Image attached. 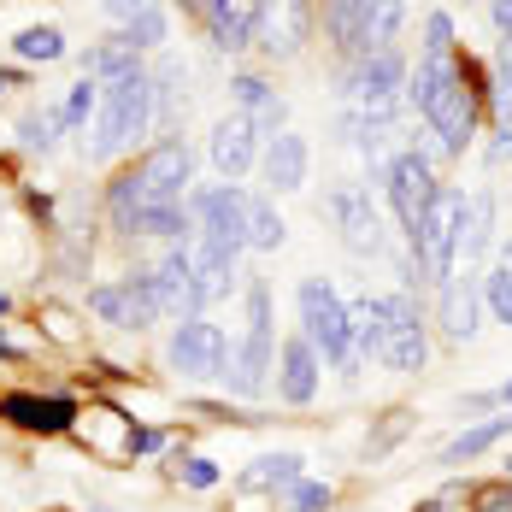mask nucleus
I'll return each mask as SVG.
<instances>
[{
	"mask_svg": "<svg viewBox=\"0 0 512 512\" xmlns=\"http://www.w3.org/2000/svg\"><path fill=\"white\" fill-rule=\"evenodd\" d=\"M483 307L495 312V324H507V330H512V271H507V265L483 271Z\"/></svg>",
	"mask_w": 512,
	"mask_h": 512,
	"instance_id": "nucleus-40",
	"label": "nucleus"
},
{
	"mask_svg": "<svg viewBox=\"0 0 512 512\" xmlns=\"http://www.w3.org/2000/svg\"><path fill=\"white\" fill-rule=\"evenodd\" d=\"M377 6L383 0H324V36H330V48L342 53L348 65L365 59V36H371Z\"/></svg>",
	"mask_w": 512,
	"mask_h": 512,
	"instance_id": "nucleus-17",
	"label": "nucleus"
},
{
	"mask_svg": "<svg viewBox=\"0 0 512 512\" xmlns=\"http://www.w3.org/2000/svg\"><path fill=\"white\" fill-rule=\"evenodd\" d=\"M301 454H259L248 471H242V489H259V495H283L289 483H301L307 471H301Z\"/></svg>",
	"mask_w": 512,
	"mask_h": 512,
	"instance_id": "nucleus-28",
	"label": "nucleus"
},
{
	"mask_svg": "<svg viewBox=\"0 0 512 512\" xmlns=\"http://www.w3.org/2000/svg\"><path fill=\"white\" fill-rule=\"evenodd\" d=\"M424 53H454V18L448 12H424Z\"/></svg>",
	"mask_w": 512,
	"mask_h": 512,
	"instance_id": "nucleus-41",
	"label": "nucleus"
},
{
	"mask_svg": "<svg viewBox=\"0 0 512 512\" xmlns=\"http://www.w3.org/2000/svg\"><path fill=\"white\" fill-rule=\"evenodd\" d=\"M154 271V289H159V307H165V318H201L206 312V295L201 283H195V259H189V242L183 248H165L159 254V265H148Z\"/></svg>",
	"mask_w": 512,
	"mask_h": 512,
	"instance_id": "nucleus-13",
	"label": "nucleus"
},
{
	"mask_svg": "<svg viewBox=\"0 0 512 512\" xmlns=\"http://www.w3.org/2000/svg\"><path fill=\"white\" fill-rule=\"evenodd\" d=\"M407 53L401 48H377L365 53V59H354L348 65V101L359 106V112H371V118H395V95L407 89Z\"/></svg>",
	"mask_w": 512,
	"mask_h": 512,
	"instance_id": "nucleus-7",
	"label": "nucleus"
},
{
	"mask_svg": "<svg viewBox=\"0 0 512 512\" xmlns=\"http://www.w3.org/2000/svg\"><path fill=\"white\" fill-rule=\"evenodd\" d=\"M401 24H407V0H383V6H377V18H371V36H365V53L395 48Z\"/></svg>",
	"mask_w": 512,
	"mask_h": 512,
	"instance_id": "nucleus-37",
	"label": "nucleus"
},
{
	"mask_svg": "<svg viewBox=\"0 0 512 512\" xmlns=\"http://www.w3.org/2000/svg\"><path fill=\"white\" fill-rule=\"evenodd\" d=\"M48 330L59 336V342H77V324H71V318H65L59 307H48Z\"/></svg>",
	"mask_w": 512,
	"mask_h": 512,
	"instance_id": "nucleus-45",
	"label": "nucleus"
},
{
	"mask_svg": "<svg viewBox=\"0 0 512 512\" xmlns=\"http://www.w3.org/2000/svg\"><path fill=\"white\" fill-rule=\"evenodd\" d=\"M259 6H265V0H236L230 12H218V18L206 24V30H212V48H224V53H242V48H254Z\"/></svg>",
	"mask_w": 512,
	"mask_h": 512,
	"instance_id": "nucleus-25",
	"label": "nucleus"
},
{
	"mask_svg": "<svg viewBox=\"0 0 512 512\" xmlns=\"http://www.w3.org/2000/svg\"><path fill=\"white\" fill-rule=\"evenodd\" d=\"M230 95H236V112H248L254 124H283V95L265 83V77H254V71H242V77H230Z\"/></svg>",
	"mask_w": 512,
	"mask_h": 512,
	"instance_id": "nucleus-26",
	"label": "nucleus"
},
{
	"mask_svg": "<svg viewBox=\"0 0 512 512\" xmlns=\"http://www.w3.org/2000/svg\"><path fill=\"white\" fill-rule=\"evenodd\" d=\"M206 154H212V171H218L224 183H242V177L259 165V124L248 118V112H230V118H218V124H212V142H206Z\"/></svg>",
	"mask_w": 512,
	"mask_h": 512,
	"instance_id": "nucleus-14",
	"label": "nucleus"
},
{
	"mask_svg": "<svg viewBox=\"0 0 512 512\" xmlns=\"http://www.w3.org/2000/svg\"><path fill=\"white\" fill-rule=\"evenodd\" d=\"M12 48H18V59H42V65H53V59H65V36H59L53 24H36V30H24Z\"/></svg>",
	"mask_w": 512,
	"mask_h": 512,
	"instance_id": "nucleus-38",
	"label": "nucleus"
},
{
	"mask_svg": "<svg viewBox=\"0 0 512 512\" xmlns=\"http://www.w3.org/2000/svg\"><path fill=\"white\" fill-rule=\"evenodd\" d=\"M177 477H183L189 489H212V483H218V465L195 454V460H183V465H177Z\"/></svg>",
	"mask_w": 512,
	"mask_h": 512,
	"instance_id": "nucleus-43",
	"label": "nucleus"
},
{
	"mask_svg": "<svg viewBox=\"0 0 512 512\" xmlns=\"http://www.w3.org/2000/svg\"><path fill=\"white\" fill-rule=\"evenodd\" d=\"M489 12H495V24L512 36V0H489Z\"/></svg>",
	"mask_w": 512,
	"mask_h": 512,
	"instance_id": "nucleus-47",
	"label": "nucleus"
},
{
	"mask_svg": "<svg viewBox=\"0 0 512 512\" xmlns=\"http://www.w3.org/2000/svg\"><path fill=\"white\" fill-rule=\"evenodd\" d=\"M312 0H265L259 6V30H254V48L265 53V59H301L312 42Z\"/></svg>",
	"mask_w": 512,
	"mask_h": 512,
	"instance_id": "nucleus-10",
	"label": "nucleus"
},
{
	"mask_svg": "<svg viewBox=\"0 0 512 512\" xmlns=\"http://www.w3.org/2000/svg\"><path fill=\"white\" fill-rule=\"evenodd\" d=\"M324 218L336 224V236H342L348 254L377 259L383 248H389L383 218H377V206H371V189H359V183H336V189L324 195Z\"/></svg>",
	"mask_w": 512,
	"mask_h": 512,
	"instance_id": "nucleus-8",
	"label": "nucleus"
},
{
	"mask_svg": "<svg viewBox=\"0 0 512 512\" xmlns=\"http://www.w3.org/2000/svg\"><path fill=\"white\" fill-rule=\"evenodd\" d=\"M295 318H301V336H307L324 365H336L342 377H354V324H348V301L330 277H301L295 289Z\"/></svg>",
	"mask_w": 512,
	"mask_h": 512,
	"instance_id": "nucleus-1",
	"label": "nucleus"
},
{
	"mask_svg": "<svg viewBox=\"0 0 512 512\" xmlns=\"http://www.w3.org/2000/svg\"><path fill=\"white\" fill-rule=\"evenodd\" d=\"M0 418L6 424H18V430H30V436H59V430H71V418L77 407L71 401H59V395H0Z\"/></svg>",
	"mask_w": 512,
	"mask_h": 512,
	"instance_id": "nucleus-20",
	"label": "nucleus"
},
{
	"mask_svg": "<svg viewBox=\"0 0 512 512\" xmlns=\"http://www.w3.org/2000/svg\"><path fill=\"white\" fill-rule=\"evenodd\" d=\"M348 324H354V354L383 365V348H389V295L348 301Z\"/></svg>",
	"mask_w": 512,
	"mask_h": 512,
	"instance_id": "nucleus-22",
	"label": "nucleus"
},
{
	"mask_svg": "<svg viewBox=\"0 0 512 512\" xmlns=\"http://www.w3.org/2000/svg\"><path fill=\"white\" fill-rule=\"evenodd\" d=\"M501 265H507V271H512V242H507V259H501Z\"/></svg>",
	"mask_w": 512,
	"mask_h": 512,
	"instance_id": "nucleus-50",
	"label": "nucleus"
},
{
	"mask_svg": "<svg viewBox=\"0 0 512 512\" xmlns=\"http://www.w3.org/2000/svg\"><path fill=\"white\" fill-rule=\"evenodd\" d=\"M307 171H312V148H307L301 130H277V136L265 142V183H271L277 195L307 189Z\"/></svg>",
	"mask_w": 512,
	"mask_h": 512,
	"instance_id": "nucleus-18",
	"label": "nucleus"
},
{
	"mask_svg": "<svg viewBox=\"0 0 512 512\" xmlns=\"http://www.w3.org/2000/svg\"><path fill=\"white\" fill-rule=\"evenodd\" d=\"M436 295H442V301H436V330H442L448 342H471V336H477V301H483V283L454 271Z\"/></svg>",
	"mask_w": 512,
	"mask_h": 512,
	"instance_id": "nucleus-19",
	"label": "nucleus"
},
{
	"mask_svg": "<svg viewBox=\"0 0 512 512\" xmlns=\"http://www.w3.org/2000/svg\"><path fill=\"white\" fill-rule=\"evenodd\" d=\"M465 512H512V483L507 477H471L460 483Z\"/></svg>",
	"mask_w": 512,
	"mask_h": 512,
	"instance_id": "nucleus-33",
	"label": "nucleus"
},
{
	"mask_svg": "<svg viewBox=\"0 0 512 512\" xmlns=\"http://www.w3.org/2000/svg\"><path fill=\"white\" fill-rule=\"evenodd\" d=\"M248 195H242V183H212V189H195L189 195V236H201V242H218V248H230V254H242L248 248Z\"/></svg>",
	"mask_w": 512,
	"mask_h": 512,
	"instance_id": "nucleus-5",
	"label": "nucleus"
},
{
	"mask_svg": "<svg viewBox=\"0 0 512 512\" xmlns=\"http://www.w3.org/2000/svg\"><path fill=\"white\" fill-rule=\"evenodd\" d=\"M148 130H154V77L136 71V77L101 89V112H95V142H89V154L118 159L136 136H148Z\"/></svg>",
	"mask_w": 512,
	"mask_h": 512,
	"instance_id": "nucleus-2",
	"label": "nucleus"
},
{
	"mask_svg": "<svg viewBox=\"0 0 512 512\" xmlns=\"http://www.w3.org/2000/svg\"><path fill=\"white\" fill-rule=\"evenodd\" d=\"M412 512H454V507H448V501H418Z\"/></svg>",
	"mask_w": 512,
	"mask_h": 512,
	"instance_id": "nucleus-48",
	"label": "nucleus"
},
{
	"mask_svg": "<svg viewBox=\"0 0 512 512\" xmlns=\"http://www.w3.org/2000/svg\"><path fill=\"white\" fill-rule=\"evenodd\" d=\"M189 230H195V224H189V206H142L124 236H154V242H177V236H183V242H189Z\"/></svg>",
	"mask_w": 512,
	"mask_h": 512,
	"instance_id": "nucleus-29",
	"label": "nucleus"
},
{
	"mask_svg": "<svg viewBox=\"0 0 512 512\" xmlns=\"http://www.w3.org/2000/svg\"><path fill=\"white\" fill-rule=\"evenodd\" d=\"M271 371H277V318H271V289H265V277H254V283H248V330H242V342L230 348L224 377H230L236 395H265Z\"/></svg>",
	"mask_w": 512,
	"mask_h": 512,
	"instance_id": "nucleus-3",
	"label": "nucleus"
},
{
	"mask_svg": "<svg viewBox=\"0 0 512 512\" xmlns=\"http://www.w3.org/2000/svg\"><path fill=\"white\" fill-rule=\"evenodd\" d=\"M460 59L454 53H418V65L407 71V101L418 118H436V106L448 101L454 89H460Z\"/></svg>",
	"mask_w": 512,
	"mask_h": 512,
	"instance_id": "nucleus-15",
	"label": "nucleus"
},
{
	"mask_svg": "<svg viewBox=\"0 0 512 512\" xmlns=\"http://www.w3.org/2000/svg\"><path fill=\"white\" fill-rule=\"evenodd\" d=\"M412 430H418V412H412V407H389L383 418H377V430L365 436V460H389Z\"/></svg>",
	"mask_w": 512,
	"mask_h": 512,
	"instance_id": "nucleus-31",
	"label": "nucleus"
},
{
	"mask_svg": "<svg viewBox=\"0 0 512 512\" xmlns=\"http://www.w3.org/2000/svg\"><path fill=\"white\" fill-rule=\"evenodd\" d=\"M130 171V183H136V212L142 206H189V183H195V154H189V142L183 136H159L148 154L136 159V165H124Z\"/></svg>",
	"mask_w": 512,
	"mask_h": 512,
	"instance_id": "nucleus-4",
	"label": "nucleus"
},
{
	"mask_svg": "<svg viewBox=\"0 0 512 512\" xmlns=\"http://www.w3.org/2000/svg\"><path fill=\"white\" fill-rule=\"evenodd\" d=\"M330 507H336V489H330V483L301 477V483L283 489V512H330Z\"/></svg>",
	"mask_w": 512,
	"mask_h": 512,
	"instance_id": "nucleus-36",
	"label": "nucleus"
},
{
	"mask_svg": "<svg viewBox=\"0 0 512 512\" xmlns=\"http://www.w3.org/2000/svg\"><path fill=\"white\" fill-rule=\"evenodd\" d=\"M154 448H159L154 430H130V454H154Z\"/></svg>",
	"mask_w": 512,
	"mask_h": 512,
	"instance_id": "nucleus-46",
	"label": "nucleus"
},
{
	"mask_svg": "<svg viewBox=\"0 0 512 512\" xmlns=\"http://www.w3.org/2000/svg\"><path fill=\"white\" fill-rule=\"evenodd\" d=\"M477 106H483V89L477 83H465L448 95V101L436 106V118H430V130H436V148H442V159H460L465 148H471V130H477Z\"/></svg>",
	"mask_w": 512,
	"mask_h": 512,
	"instance_id": "nucleus-16",
	"label": "nucleus"
},
{
	"mask_svg": "<svg viewBox=\"0 0 512 512\" xmlns=\"http://www.w3.org/2000/svg\"><path fill=\"white\" fill-rule=\"evenodd\" d=\"M142 71V53L130 48L124 36H112V42H101V48L83 53V77H95V83H124V77H136Z\"/></svg>",
	"mask_w": 512,
	"mask_h": 512,
	"instance_id": "nucleus-24",
	"label": "nucleus"
},
{
	"mask_svg": "<svg viewBox=\"0 0 512 512\" xmlns=\"http://www.w3.org/2000/svg\"><path fill=\"white\" fill-rule=\"evenodd\" d=\"M430 359V324H424V307L418 295H389V348H383V365L401 371V377H418Z\"/></svg>",
	"mask_w": 512,
	"mask_h": 512,
	"instance_id": "nucleus-11",
	"label": "nucleus"
},
{
	"mask_svg": "<svg viewBox=\"0 0 512 512\" xmlns=\"http://www.w3.org/2000/svg\"><path fill=\"white\" fill-rule=\"evenodd\" d=\"M283 236H289V224H283V212L271 201H254L248 206V248L254 254H277L283 248Z\"/></svg>",
	"mask_w": 512,
	"mask_h": 512,
	"instance_id": "nucleus-32",
	"label": "nucleus"
},
{
	"mask_svg": "<svg viewBox=\"0 0 512 512\" xmlns=\"http://www.w3.org/2000/svg\"><path fill=\"white\" fill-rule=\"evenodd\" d=\"M118 283H124V301H130V330H148V324L165 318L159 289H154V271H148V265H142V271H124Z\"/></svg>",
	"mask_w": 512,
	"mask_h": 512,
	"instance_id": "nucleus-30",
	"label": "nucleus"
},
{
	"mask_svg": "<svg viewBox=\"0 0 512 512\" xmlns=\"http://www.w3.org/2000/svg\"><path fill=\"white\" fill-rule=\"evenodd\" d=\"M501 477H507V483H512V454H507V460H501Z\"/></svg>",
	"mask_w": 512,
	"mask_h": 512,
	"instance_id": "nucleus-49",
	"label": "nucleus"
},
{
	"mask_svg": "<svg viewBox=\"0 0 512 512\" xmlns=\"http://www.w3.org/2000/svg\"><path fill=\"white\" fill-rule=\"evenodd\" d=\"M118 36H124V42H130L136 53H148V48H165V36H171V18H165V12L154 6V12H142L136 24H124Z\"/></svg>",
	"mask_w": 512,
	"mask_h": 512,
	"instance_id": "nucleus-39",
	"label": "nucleus"
},
{
	"mask_svg": "<svg viewBox=\"0 0 512 512\" xmlns=\"http://www.w3.org/2000/svg\"><path fill=\"white\" fill-rule=\"evenodd\" d=\"M95 112H101V83H95V77H83V83L65 95V106H59V124H65V130H83Z\"/></svg>",
	"mask_w": 512,
	"mask_h": 512,
	"instance_id": "nucleus-34",
	"label": "nucleus"
},
{
	"mask_svg": "<svg viewBox=\"0 0 512 512\" xmlns=\"http://www.w3.org/2000/svg\"><path fill=\"white\" fill-rule=\"evenodd\" d=\"M436 165L418 154V148H407V154L389 159V171H383V195H389V212H395V224H401V236H418V224H424V212H430V201H436Z\"/></svg>",
	"mask_w": 512,
	"mask_h": 512,
	"instance_id": "nucleus-6",
	"label": "nucleus"
},
{
	"mask_svg": "<svg viewBox=\"0 0 512 512\" xmlns=\"http://www.w3.org/2000/svg\"><path fill=\"white\" fill-rule=\"evenodd\" d=\"M512 436V412L507 418H483V424H471V430H460L448 448H442V465H471V460H483L489 448H501Z\"/></svg>",
	"mask_w": 512,
	"mask_h": 512,
	"instance_id": "nucleus-23",
	"label": "nucleus"
},
{
	"mask_svg": "<svg viewBox=\"0 0 512 512\" xmlns=\"http://www.w3.org/2000/svg\"><path fill=\"white\" fill-rule=\"evenodd\" d=\"M89 312L112 324V330H130V301H124V283H101V289H89Z\"/></svg>",
	"mask_w": 512,
	"mask_h": 512,
	"instance_id": "nucleus-35",
	"label": "nucleus"
},
{
	"mask_svg": "<svg viewBox=\"0 0 512 512\" xmlns=\"http://www.w3.org/2000/svg\"><path fill=\"white\" fill-rule=\"evenodd\" d=\"M489 242H495V195H465V218H460V259L489 254Z\"/></svg>",
	"mask_w": 512,
	"mask_h": 512,
	"instance_id": "nucleus-27",
	"label": "nucleus"
},
{
	"mask_svg": "<svg viewBox=\"0 0 512 512\" xmlns=\"http://www.w3.org/2000/svg\"><path fill=\"white\" fill-rule=\"evenodd\" d=\"M165 359H171V371L189 377V383H201V377H224V365H230V342H224V330H218L212 318H183V324L171 330V342H165Z\"/></svg>",
	"mask_w": 512,
	"mask_h": 512,
	"instance_id": "nucleus-9",
	"label": "nucleus"
},
{
	"mask_svg": "<svg viewBox=\"0 0 512 512\" xmlns=\"http://www.w3.org/2000/svg\"><path fill=\"white\" fill-rule=\"evenodd\" d=\"M189 259H195V283H201L206 307L212 301H224L230 289H236V259L230 248H218V242H201V236H189Z\"/></svg>",
	"mask_w": 512,
	"mask_h": 512,
	"instance_id": "nucleus-21",
	"label": "nucleus"
},
{
	"mask_svg": "<svg viewBox=\"0 0 512 512\" xmlns=\"http://www.w3.org/2000/svg\"><path fill=\"white\" fill-rule=\"evenodd\" d=\"M159 0H101V12L112 18V24H136L142 12H154Z\"/></svg>",
	"mask_w": 512,
	"mask_h": 512,
	"instance_id": "nucleus-42",
	"label": "nucleus"
},
{
	"mask_svg": "<svg viewBox=\"0 0 512 512\" xmlns=\"http://www.w3.org/2000/svg\"><path fill=\"white\" fill-rule=\"evenodd\" d=\"M53 124H59V118H24V124H18V136H24L30 148H42V154H48V148H53Z\"/></svg>",
	"mask_w": 512,
	"mask_h": 512,
	"instance_id": "nucleus-44",
	"label": "nucleus"
},
{
	"mask_svg": "<svg viewBox=\"0 0 512 512\" xmlns=\"http://www.w3.org/2000/svg\"><path fill=\"white\" fill-rule=\"evenodd\" d=\"M271 377H277V401H283V407H312V401H318V383H324V359H318V348L295 330V336L277 342V371H271Z\"/></svg>",
	"mask_w": 512,
	"mask_h": 512,
	"instance_id": "nucleus-12",
	"label": "nucleus"
}]
</instances>
